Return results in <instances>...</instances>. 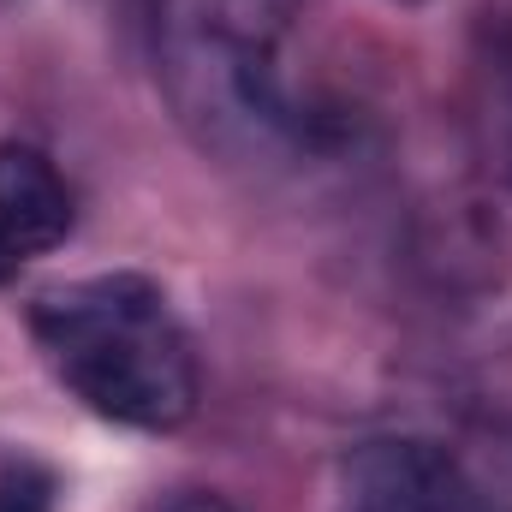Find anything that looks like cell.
<instances>
[{
    "label": "cell",
    "instance_id": "cell-1",
    "mask_svg": "<svg viewBox=\"0 0 512 512\" xmlns=\"http://www.w3.org/2000/svg\"><path fill=\"white\" fill-rule=\"evenodd\" d=\"M149 18L161 96L203 149L268 161L304 143V108L280 72L298 0H149Z\"/></svg>",
    "mask_w": 512,
    "mask_h": 512
},
{
    "label": "cell",
    "instance_id": "cell-2",
    "mask_svg": "<svg viewBox=\"0 0 512 512\" xmlns=\"http://www.w3.org/2000/svg\"><path fill=\"white\" fill-rule=\"evenodd\" d=\"M54 376L96 417L167 435L197 411V352L149 274H90L48 286L30 310Z\"/></svg>",
    "mask_w": 512,
    "mask_h": 512
},
{
    "label": "cell",
    "instance_id": "cell-3",
    "mask_svg": "<svg viewBox=\"0 0 512 512\" xmlns=\"http://www.w3.org/2000/svg\"><path fill=\"white\" fill-rule=\"evenodd\" d=\"M346 512H477L459 453L423 435H382L346 459Z\"/></svg>",
    "mask_w": 512,
    "mask_h": 512
},
{
    "label": "cell",
    "instance_id": "cell-4",
    "mask_svg": "<svg viewBox=\"0 0 512 512\" xmlns=\"http://www.w3.org/2000/svg\"><path fill=\"white\" fill-rule=\"evenodd\" d=\"M72 233V191L30 143H0V262L48 256Z\"/></svg>",
    "mask_w": 512,
    "mask_h": 512
},
{
    "label": "cell",
    "instance_id": "cell-5",
    "mask_svg": "<svg viewBox=\"0 0 512 512\" xmlns=\"http://www.w3.org/2000/svg\"><path fill=\"white\" fill-rule=\"evenodd\" d=\"M459 471L471 483L477 512H512V417H489L471 429Z\"/></svg>",
    "mask_w": 512,
    "mask_h": 512
},
{
    "label": "cell",
    "instance_id": "cell-6",
    "mask_svg": "<svg viewBox=\"0 0 512 512\" xmlns=\"http://www.w3.org/2000/svg\"><path fill=\"white\" fill-rule=\"evenodd\" d=\"M0 512H54V477L36 465L0 471Z\"/></svg>",
    "mask_w": 512,
    "mask_h": 512
},
{
    "label": "cell",
    "instance_id": "cell-7",
    "mask_svg": "<svg viewBox=\"0 0 512 512\" xmlns=\"http://www.w3.org/2000/svg\"><path fill=\"white\" fill-rule=\"evenodd\" d=\"M161 512H233L221 495H179V501H167Z\"/></svg>",
    "mask_w": 512,
    "mask_h": 512
}]
</instances>
